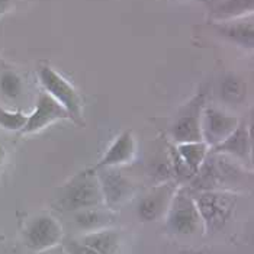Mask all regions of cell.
I'll list each match as a JSON object with an SVG mask.
<instances>
[{
  "label": "cell",
  "instance_id": "cell-1",
  "mask_svg": "<svg viewBox=\"0 0 254 254\" xmlns=\"http://www.w3.org/2000/svg\"><path fill=\"white\" fill-rule=\"evenodd\" d=\"M252 183V172L233 157L215 151H208L195 176L190 179L189 188L197 190H230L237 192Z\"/></svg>",
  "mask_w": 254,
  "mask_h": 254
},
{
  "label": "cell",
  "instance_id": "cell-2",
  "mask_svg": "<svg viewBox=\"0 0 254 254\" xmlns=\"http://www.w3.org/2000/svg\"><path fill=\"white\" fill-rule=\"evenodd\" d=\"M193 199L203 224V233L215 234L233 219L238 193L230 190H197L193 192Z\"/></svg>",
  "mask_w": 254,
  "mask_h": 254
},
{
  "label": "cell",
  "instance_id": "cell-3",
  "mask_svg": "<svg viewBox=\"0 0 254 254\" xmlns=\"http://www.w3.org/2000/svg\"><path fill=\"white\" fill-rule=\"evenodd\" d=\"M103 205V195L96 172L93 169L77 173L67 185L63 186L60 192L59 206L64 212L71 214L76 211Z\"/></svg>",
  "mask_w": 254,
  "mask_h": 254
},
{
  "label": "cell",
  "instance_id": "cell-4",
  "mask_svg": "<svg viewBox=\"0 0 254 254\" xmlns=\"http://www.w3.org/2000/svg\"><path fill=\"white\" fill-rule=\"evenodd\" d=\"M164 224L170 234L188 237L203 233V224L196 208L193 192L188 185L177 186L164 215Z\"/></svg>",
  "mask_w": 254,
  "mask_h": 254
},
{
  "label": "cell",
  "instance_id": "cell-5",
  "mask_svg": "<svg viewBox=\"0 0 254 254\" xmlns=\"http://www.w3.org/2000/svg\"><path fill=\"white\" fill-rule=\"evenodd\" d=\"M38 77L42 84V90H45L51 98L59 102L76 125L83 127V99L77 90L50 65L39 68Z\"/></svg>",
  "mask_w": 254,
  "mask_h": 254
},
{
  "label": "cell",
  "instance_id": "cell-6",
  "mask_svg": "<svg viewBox=\"0 0 254 254\" xmlns=\"http://www.w3.org/2000/svg\"><path fill=\"white\" fill-rule=\"evenodd\" d=\"M23 238L28 249L35 253H45L61 244L64 231L56 216L39 214L26 224Z\"/></svg>",
  "mask_w": 254,
  "mask_h": 254
},
{
  "label": "cell",
  "instance_id": "cell-7",
  "mask_svg": "<svg viewBox=\"0 0 254 254\" xmlns=\"http://www.w3.org/2000/svg\"><path fill=\"white\" fill-rule=\"evenodd\" d=\"M93 170L98 176L105 206L115 211L132 197L135 186L129 177L125 176L121 167H102Z\"/></svg>",
  "mask_w": 254,
  "mask_h": 254
},
{
  "label": "cell",
  "instance_id": "cell-8",
  "mask_svg": "<svg viewBox=\"0 0 254 254\" xmlns=\"http://www.w3.org/2000/svg\"><path fill=\"white\" fill-rule=\"evenodd\" d=\"M240 118L230 115L214 106H203L200 114V134L202 141L214 148L219 142H222L230 134H233L238 124Z\"/></svg>",
  "mask_w": 254,
  "mask_h": 254
},
{
  "label": "cell",
  "instance_id": "cell-9",
  "mask_svg": "<svg viewBox=\"0 0 254 254\" xmlns=\"http://www.w3.org/2000/svg\"><path fill=\"white\" fill-rule=\"evenodd\" d=\"M205 95L199 93L192 99L185 111L179 115L176 122L170 128V135L173 144H183V142H197L202 141L200 134V114L203 109Z\"/></svg>",
  "mask_w": 254,
  "mask_h": 254
},
{
  "label": "cell",
  "instance_id": "cell-10",
  "mask_svg": "<svg viewBox=\"0 0 254 254\" xmlns=\"http://www.w3.org/2000/svg\"><path fill=\"white\" fill-rule=\"evenodd\" d=\"M177 186V182H166L153 186L138 202V218L144 222H153L164 218Z\"/></svg>",
  "mask_w": 254,
  "mask_h": 254
},
{
  "label": "cell",
  "instance_id": "cell-11",
  "mask_svg": "<svg viewBox=\"0 0 254 254\" xmlns=\"http://www.w3.org/2000/svg\"><path fill=\"white\" fill-rule=\"evenodd\" d=\"M70 119L67 111L60 105L56 99H53L45 90H41L37 99L35 109L31 115H28V121L25 127L22 128V134H35L47 128L48 125L57 122Z\"/></svg>",
  "mask_w": 254,
  "mask_h": 254
},
{
  "label": "cell",
  "instance_id": "cell-12",
  "mask_svg": "<svg viewBox=\"0 0 254 254\" xmlns=\"http://www.w3.org/2000/svg\"><path fill=\"white\" fill-rule=\"evenodd\" d=\"M137 154V141L134 138L132 131L127 129L122 131L118 135L114 142L109 145L106 153L99 160L98 164H95L93 169L102 167H122L125 164H129Z\"/></svg>",
  "mask_w": 254,
  "mask_h": 254
},
{
  "label": "cell",
  "instance_id": "cell-13",
  "mask_svg": "<svg viewBox=\"0 0 254 254\" xmlns=\"http://www.w3.org/2000/svg\"><path fill=\"white\" fill-rule=\"evenodd\" d=\"M209 150L233 157L237 161H240L246 166V163H249L252 160V150H253L252 134H250L247 124L244 121H241L233 134H230L222 142H219L218 145H215L214 148H209Z\"/></svg>",
  "mask_w": 254,
  "mask_h": 254
},
{
  "label": "cell",
  "instance_id": "cell-14",
  "mask_svg": "<svg viewBox=\"0 0 254 254\" xmlns=\"http://www.w3.org/2000/svg\"><path fill=\"white\" fill-rule=\"evenodd\" d=\"M117 216L108 206H95L71 212V222L80 234H87L102 228H109L115 222Z\"/></svg>",
  "mask_w": 254,
  "mask_h": 254
},
{
  "label": "cell",
  "instance_id": "cell-15",
  "mask_svg": "<svg viewBox=\"0 0 254 254\" xmlns=\"http://www.w3.org/2000/svg\"><path fill=\"white\" fill-rule=\"evenodd\" d=\"M77 240L99 254H118L121 247V231L109 227L81 234Z\"/></svg>",
  "mask_w": 254,
  "mask_h": 254
},
{
  "label": "cell",
  "instance_id": "cell-16",
  "mask_svg": "<svg viewBox=\"0 0 254 254\" xmlns=\"http://www.w3.org/2000/svg\"><path fill=\"white\" fill-rule=\"evenodd\" d=\"M216 31L224 38L230 39L241 48L253 50L254 47V28L253 22H240V23H224L218 25Z\"/></svg>",
  "mask_w": 254,
  "mask_h": 254
},
{
  "label": "cell",
  "instance_id": "cell-17",
  "mask_svg": "<svg viewBox=\"0 0 254 254\" xmlns=\"http://www.w3.org/2000/svg\"><path fill=\"white\" fill-rule=\"evenodd\" d=\"M179 156L182 157V160L185 161V164L189 167V170L195 173L199 170L200 164L203 163L205 157L209 151V147L203 142V141H197V142H183V144H175Z\"/></svg>",
  "mask_w": 254,
  "mask_h": 254
},
{
  "label": "cell",
  "instance_id": "cell-18",
  "mask_svg": "<svg viewBox=\"0 0 254 254\" xmlns=\"http://www.w3.org/2000/svg\"><path fill=\"white\" fill-rule=\"evenodd\" d=\"M254 0H224L215 9V18L228 20L253 12Z\"/></svg>",
  "mask_w": 254,
  "mask_h": 254
},
{
  "label": "cell",
  "instance_id": "cell-19",
  "mask_svg": "<svg viewBox=\"0 0 254 254\" xmlns=\"http://www.w3.org/2000/svg\"><path fill=\"white\" fill-rule=\"evenodd\" d=\"M247 86L240 77L234 74H230L222 78L221 87H219V95L221 99L227 103H240L246 99Z\"/></svg>",
  "mask_w": 254,
  "mask_h": 254
},
{
  "label": "cell",
  "instance_id": "cell-20",
  "mask_svg": "<svg viewBox=\"0 0 254 254\" xmlns=\"http://www.w3.org/2000/svg\"><path fill=\"white\" fill-rule=\"evenodd\" d=\"M0 93L7 100H18L22 96L23 83L16 71L3 70L0 73Z\"/></svg>",
  "mask_w": 254,
  "mask_h": 254
},
{
  "label": "cell",
  "instance_id": "cell-21",
  "mask_svg": "<svg viewBox=\"0 0 254 254\" xmlns=\"http://www.w3.org/2000/svg\"><path fill=\"white\" fill-rule=\"evenodd\" d=\"M28 121V115L20 111H7L0 106V128L6 131H22Z\"/></svg>",
  "mask_w": 254,
  "mask_h": 254
},
{
  "label": "cell",
  "instance_id": "cell-22",
  "mask_svg": "<svg viewBox=\"0 0 254 254\" xmlns=\"http://www.w3.org/2000/svg\"><path fill=\"white\" fill-rule=\"evenodd\" d=\"M61 246L67 254H99L89 246L78 241L77 238H63Z\"/></svg>",
  "mask_w": 254,
  "mask_h": 254
},
{
  "label": "cell",
  "instance_id": "cell-23",
  "mask_svg": "<svg viewBox=\"0 0 254 254\" xmlns=\"http://www.w3.org/2000/svg\"><path fill=\"white\" fill-rule=\"evenodd\" d=\"M47 254H67L65 253V250L63 249V246L60 244L57 247H54V249H51V250H48V252H45Z\"/></svg>",
  "mask_w": 254,
  "mask_h": 254
},
{
  "label": "cell",
  "instance_id": "cell-24",
  "mask_svg": "<svg viewBox=\"0 0 254 254\" xmlns=\"http://www.w3.org/2000/svg\"><path fill=\"white\" fill-rule=\"evenodd\" d=\"M10 1L12 0H0V15L7 9V6L10 4Z\"/></svg>",
  "mask_w": 254,
  "mask_h": 254
},
{
  "label": "cell",
  "instance_id": "cell-25",
  "mask_svg": "<svg viewBox=\"0 0 254 254\" xmlns=\"http://www.w3.org/2000/svg\"><path fill=\"white\" fill-rule=\"evenodd\" d=\"M4 160H6V148L0 144V166L4 163Z\"/></svg>",
  "mask_w": 254,
  "mask_h": 254
},
{
  "label": "cell",
  "instance_id": "cell-26",
  "mask_svg": "<svg viewBox=\"0 0 254 254\" xmlns=\"http://www.w3.org/2000/svg\"><path fill=\"white\" fill-rule=\"evenodd\" d=\"M212 1H218V0H212Z\"/></svg>",
  "mask_w": 254,
  "mask_h": 254
}]
</instances>
